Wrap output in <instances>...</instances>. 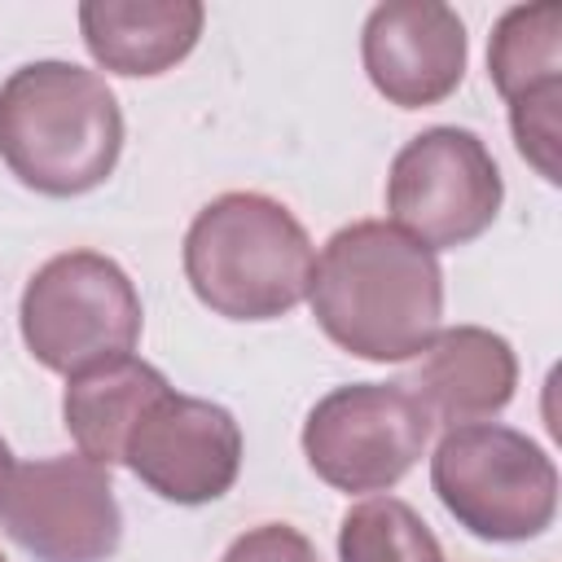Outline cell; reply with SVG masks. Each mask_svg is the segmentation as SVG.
<instances>
[{"mask_svg":"<svg viewBox=\"0 0 562 562\" xmlns=\"http://www.w3.org/2000/svg\"><path fill=\"white\" fill-rule=\"evenodd\" d=\"M312 316L329 342L360 360H408L443 316V272L435 250L386 220L338 228L312 268Z\"/></svg>","mask_w":562,"mask_h":562,"instance_id":"obj_1","label":"cell"},{"mask_svg":"<svg viewBox=\"0 0 562 562\" xmlns=\"http://www.w3.org/2000/svg\"><path fill=\"white\" fill-rule=\"evenodd\" d=\"M123 110L97 70L31 61L0 83V158L44 198H79L110 180Z\"/></svg>","mask_w":562,"mask_h":562,"instance_id":"obj_2","label":"cell"},{"mask_svg":"<svg viewBox=\"0 0 562 562\" xmlns=\"http://www.w3.org/2000/svg\"><path fill=\"white\" fill-rule=\"evenodd\" d=\"M312 241L303 224L263 193H224L198 211L184 237V277L224 321H277L307 299Z\"/></svg>","mask_w":562,"mask_h":562,"instance_id":"obj_3","label":"cell"},{"mask_svg":"<svg viewBox=\"0 0 562 562\" xmlns=\"http://www.w3.org/2000/svg\"><path fill=\"white\" fill-rule=\"evenodd\" d=\"M430 487L479 540H531L558 514L553 457L514 426H452L430 457Z\"/></svg>","mask_w":562,"mask_h":562,"instance_id":"obj_4","label":"cell"},{"mask_svg":"<svg viewBox=\"0 0 562 562\" xmlns=\"http://www.w3.org/2000/svg\"><path fill=\"white\" fill-rule=\"evenodd\" d=\"M18 321L26 351L44 369L75 378L132 356L140 338V294L110 255L66 250L26 281Z\"/></svg>","mask_w":562,"mask_h":562,"instance_id":"obj_5","label":"cell"},{"mask_svg":"<svg viewBox=\"0 0 562 562\" xmlns=\"http://www.w3.org/2000/svg\"><path fill=\"white\" fill-rule=\"evenodd\" d=\"M505 198L492 149L470 127H426L391 162L386 211L426 250H452L492 228Z\"/></svg>","mask_w":562,"mask_h":562,"instance_id":"obj_6","label":"cell"},{"mask_svg":"<svg viewBox=\"0 0 562 562\" xmlns=\"http://www.w3.org/2000/svg\"><path fill=\"white\" fill-rule=\"evenodd\" d=\"M430 426L400 382H351L312 404L303 457L338 492H386L422 461Z\"/></svg>","mask_w":562,"mask_h":562,"instance_id":"obj_7","label":"cell"},{"mask_svg":"<svg viewBox=\"0 0 562 562\" xmlns=\"http://www.w3.org/2000/svg\"><path fill=\"white\" fill-rule=\"evenodd\" d=\"M0 527L35 562H105L123 540L110 470L88 457L13 465L0 492Z\"/></svg>","mask_w":562,"mask_h":562,"instance_id":"obj_8","label":"cell"},{"mask_svg":"<svg viewBox=\"0 0 562 562\" xmlns=\"http://www.w3.org/2000/svg\"><path fill=\"white\" fill-rule=\"evenodd\" d=\"M123 465L162 501H220L241 470V426L224 404L198 395H158L136 422Z\"/></svg>","mask_w":562,"mask_h":562,"instance_id":"obj_9","label":"cell"},{"mask_svg":"<svg viewBox=\"0 0 562 562\" xmlns=\"http://www.w3.org/2000/svg\"><path fill=\"white\" fill-rule=\"evenodd\" d=\"M360 57L373 88L400 105L422 110L457 92L465 75V26L457 9L435 0L378 4L360 35Z\"/></svg>","mask_w":562,"mask_h":562,"instance_id":"obj_10","label":"cell"},{"mask_svg":"<svg viewBox=\"0 0 562 562\" xmlns=\"http://www.w3.org/2000/svg\"><path fill=\"white\" fill-rule=\"evenodd\" d=\"M400 386L426 408L430 422L452 430L483 422L514 400L518 360L501 334L483 325H452L413 356Z\"/></svg>","mask_w":562,"mask_h":562,"instance_id":"obj_11","label":"cell"},{"mask_svg":"<svg viewBox=\"0 0 562 562\" xmlns=\"http://www.w3.org/2000/svg\"><path fill=\"white\" fill-rule=\"evenodd\" d=\"M198 0H88L79 31L88 53L114 75H162L184 61L202 35Z\"/></svg>","mask_w":562,"mask_h":562,"instance_id":"obj_12","label":"cell"},{"mask_svg":"<svg viewBox=\"0 0 562 562\" xmlns=\"http://www.w3.org/2000/svg\"><path fill=\"white\" fill-rule=\"evenodd\" d=\"M167 391H171L167 378L136 356H119V360L75 373L61 395V417H66L70 439L79 443V457H88L105 470L119 465L136 422Z\"/></svg>","mask_w":562,"mask_h":562,"instance_id":"obj_13","label":"cell"},{"mask_svg":"<svg viewBox=\"0 0 562 562\" xmlns=\"http://www.w3.org/2000/svg\"><path fill=\"white\" fill-rule=\"evenodd\" d=\"M487 70L505 101L562 83V9L558 4L509 9L492 31Z\"/></svg>","mask_w":562,"mask_h":562,"instance_id":"obj_14","label":"cell"},{"mask_svg":"<svg viewBox=\"0 0 562 562\" xmlns=\"http://www.w3.org/2000/svg\"><path fill=\"white\" fill-rule=\"evenodd\" d=\"M338 562H443V549L413 505L369 496L342 514Z\"/></svg>","mask_w":562,"mask_h":562,"instance_id":"obj_15","label":"cell"},{"mask_svg":"<svg viewBox=\"0 0 562 562\" xmlns=\"http://www.w3.org/2000/svg\"><path fill=\"white\" fill-rule=\"evenodd\" d=\"M558 105H562V83H549L509 101L514 145L549 184L558 180Z\"/></svg>","mask_w":562,"mask_h":562,"instance_id":"obj_16","label":"cell"},{"mask_svg":"<svg viewBox=\"0 0 562 562\" xmlns=\"http://www.w3.org/2000/svg\"><path fill=\"white\" fill-rule=\"evenodd\" d=\"M220 562H321V553L299 527L263 522V527H250L246 536H237Z\"/></svg>","mask_w":562,"mask_h":562,"instance_id":"obj_17","label":"cell"},{"mask_svg":"<svg viewBox=\"0 0 562 562\" xmlns=\"http://www.w3.org/2000/svg\"><path fill=\"white\" fill-rule=\"evenodd\" d=\"M9 474H13V452H9V443L0 439V492H4V483H9Z\"/></svg>","mask_w":562,"mask_h":562,"instance_id":"obj_18","label":"cell"},{"mask_svg":"<svg viewBox=\"0 0 562 562\" xmlns=\"http://www.w3.org/2000/svg\"><path fill=\"white\" fill-rule=\"evenodd\" d=\"M0 562H4V553H0Z\"/></svg>","mask_w":562,"mask_h":562,"instance_id":"obj_19","label":"cell"}]
</instances>
